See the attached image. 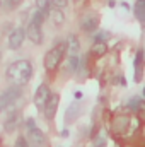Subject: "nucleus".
<instances>
[{"label":"nucleus","instance_id":"f257e3e1","mask_svg":"<svg viewBox=\"0 0 145 147\" xmlns=\"http://www.w3.org/2000/svg\"><path fill=\"white\" fill-rule=\"evenodd\" d=\"M5 77L17 87L26 86L33 77V65L29 60H15L5 70Z\"/></svg>","mask_w":145,"mask_h":147},{"label":"nucleus","instance_id":"f03ea898","mask_svg":"<svg viewBox=\"0 0 145 147\" xmlns=\"http://www.w3.org/2000/svg\"><path fill=\"white\" fill-rule=\"evenodd\" d=\"M67 53V43H56L53 48H50L44 55V69L48 72H53L60 67L63 57Z\"/></svg>","mask_w":145,"mask_h":147},{"label":"nucleus","instance_id":"7ed1b4c3","mask_svg":"<svg viewBox=\"0 0 145 147\" xmlns=\"http://www.w3.org/2000/svg\"><path fill=\"white\" fill-rule=\"evenodd\" d=\"M26 127H28V144L29 147H44L46 146V135L41 132V128H38V125L34 123L33 118H29L26 121Z\"/></svg>","mask_w":145,"mask_h":147},{"label":"nucleus","instance_id":"20e7f679","mask_svg":"<svg viewBox=\"0 0 145 147\" xmlns=\"http://www.w3.org/2000/svg\"><path fill=\"white\" fill-rule=\"evenodd\" d=\"M22 96V89L17 86H12L9 89H5L3 92H0V111L7 110L12 103H15L19 98Z\"/></svg>","mask_w":145,"mask_h":147},{"label":"nucleus","instance_id":"39448f33","mask_svg":"<svg viewBox=\"0 0 145 147\" xmlns=\"http://www.w3.org/2000/svg\"><path fill=\"white\" fill-rule=\"evenodd\" d=\"M26 39V29L24 28H15L9 34V48L10 50H19Z\"/></svg>","mask_w":145,"mask_h":147},{"label":"nucleus","instance_id":"423d86ee","mask_svg":"<svg viewBox=\"0 0 145 147\" xmlns=\"http://www.w3.org/2000/svg\"><path fill=\"white\" fill-rule=\"evenodd\" d=\"M26 38L34 43V45H41L43 43V31H41V26L36 22H29V26L26 28Z\"/></svg>","mask_w":145,"mask_h":147},{"label":"nucleus","instance_id":"0eeeda50","mask_svg":"<svg viewBox=\"0 0 145 147\" xmlns=\"http://www.w3.org/2000/svg\"><path fill=\"white\" fill-rule=\"evenodd\" d=\"M58 105H60V96L58 94H50V98H48V101L44 103V115H46V118L48 120H53L55 118V115H56V110H58Z\"/></svg>","mask_w":145,"mask_h":147},{"label":"nucleus","instance_id":"6e6552de","mask_svg":"<svg viewBox=\"0 0 145 147\" xmlns=\"http://www.w3.org/2000/svg\"><path fill=\"white\" fill-rule=\"evenodd\" d=\"M21 123H22L21 111H12V113L5 118V121H3V130H5V132H14V130H17V128L21 127Z\"/></svg>","mask_w":145,"mask_h":147},{"label":"nucleus","instance_id":"1a4fd4ad","mask_svg":"<svg viewBox=\"0 0 145 147\" xmlns=\"http://www.w3.org/2000/svg\"><path fill=\"white\" fill-rule=\"evenodd\" d=\"M50 94H51V92H50V87H48L46 84H41L36 89V92H34V105H36L38 110H43V108H44V103L48 101Z\"/></svg>","mask_w":145,"mask_h":147},{"label":"nucleus","instance_id":"9d476101","mask_svg":"<svg viewBox=\"0 0 145 147\" xmlns=\"http://www.w3.org/2000/svg\"><path fill=\"white\" fill-rule=\"evenodd\" d=\"M97 28H99V19L96 16H89L82 21V29L85 33H94Z\"/></svg>","mask_w":145,"mask_h":147},{"label":"nucleus","instance_id":"9b49d317","mask_svg":"<svg viewBox=\"0 0 145 147\" xmlns=\"http://www.w3.org/2000/svg\"><path fill=\"white\" fill-rule=\"evenodd\" d=\"M65 43H67V51L70 53V57L79 55V51H80V43H79V38L75 36V34H70Z\"/></svg>","mask_w":145,"mask_h":147},{"label":"nucleus","instance_id":"f8f14e48","mask_svg":"<svg viewBox=\"0 0 145 147\" xmlns=\"http://www.w3.org/2000/svg\"><path fill=\"white\" fill-rule=\"evenodd\" d=\"M48 16H50L51 22H53L55 26H62V24L65 22V14H63V10L51 9V10H48Z\"/></svg>","mask_w":145,"mask_h":147},{"label":"nucleus","instance_id":"ddd939ff","mask_svg":"<svg viewBox=\"0 0 145 147\" xmlns=\"http://www.w3.org/2000/svg\"><path fill=\"white\" fill-rule=\"evenodd\" d=\"M142 62H144V50H138L137 51V57H135V70H137L135 80L137 82L142 80Z\"/></svg>","mask_w":145,"mask_h":147},{"label":"nucleus","instance_id":"4468645a","mask_svg":"<svg viewBox=\"0 0 145 147\" xmlns=\"http://www.w3.org/2000/svg\"><path fill=\"white\" fill-rule=\"evenodd\" d=\"M135 16L140 22L145 21V0H137L135 3Z\"/></svg>","mask_w":145,"mask_h":147},{"label":"nucleus","instance_id":"2eb2a0df","mask_svg":"<svg viewBox=\"0 0 145 147\" xmlns=\"http://www.w3.org/2000/svg\"><path fill=\"white\" fill-rule=\"evenodd\" d=\"M22 2H24V0H2L0 3H2V7H3L7 12H12V10H15Z\"/></svg>","mask_w":145,"mask_h":147},{"label":"nucleus","instance_id":"dca6fc26","mask_svg":"<svg viewBox=\"0 0 145 147\" xmlns=\"http://www.w3.org/2000/svg\"><path fill=\"white\" fill-rule=\"evenodd\" d=\"M106 50H108L106 41H96V43H94V46H92V53H94V55H97V57L104 55V53H106Z\"/></svg>","mask_w":145,"mask_h":147},{"label":"nucleus","instance_id":"f3484780","mask_svg":"<svg viewBox=\"0 0 145 147\" xmlns=\"http://www.w3.org/2000/svg\"><path fill=\"white\" fill-rule=\"evenodd\" d=\"M79 67H80V60H79V55H73L68 58V69L72 70V72H77L79 70Z\"/></svg>","mask_w":145,"mask_h":147},{"label":"nucleus","instance_id":"a211bd4d","mask_svg":"<svg viewBox=\"0 0 145 147\" xmlns=\"http://www.w3.org/2000/svg\"><path fill=\"white\" fill-rule=\"evenodd\" d=\"M67 5H68V0H50V7H51V9L63 10Z\"/></svg>","mask_w":145,"mask_h":147},{"label":"nucleus","instance_id":"6ab92c4d","mask_svg":"<svg viewBox=\"0 0 145 147\" xmlns=\"http://www.w3.org/2000/svg\"><path fill=\"white\" fill-rule=\"evenodd\" d=\"M34 3H36L38 10H41V12H44V14L50 10V0H34Z\"/></svg>","mask_w":145,"mask_h":147},{"label":"nucleus","instance_id":"aec40b11","mask_svg":"<svg viewBox=\"0 0 145 147\" xmlns=\"http://www.w3.org/2000/svg\"><path fill=\"white\" fill-rule=\"evenodd\" d=\"M44 17H46V14L36 9V10H34V14H33V22H36V24H39V26H41V24L44 22Z\"/></svg>","mask_w":145,"mask_h":147},{"label":"nucleus","instance_id":"412c9836","mask_svg":"<svg viewBox=\"0 0 145 147\" xmlns=\"http://www.w3.org/2000/svg\"><path fill=\"white\" fill-rule=\"evenodd\" d=\"M128 108L133 110V111H138L140 108H142V99H140V98H133V99H130Z\"/></svg>","mask_w":145,"mask_h":147},{"label":"nucleus","instance_id":"4be33fe9","mask_svg":"<svg viewBox=\"0 0 145 147\" xmlns=\"http://www.w3.org/2000/svg\"><path fill=\"white\" fill-rule=\"evenodd\" d=\"M104 144H106V134H104V132H99V135H97V139L94 140L92 147H104Z\"/></svg>","mask_w":145,"mask_h":147},{"label":"nucleus","instance_id":"5701e85b","mask_svg":"<svg viewBox=\"0 0 145 147\" xmlns=\"http://www.w3.org/2000/svg\"><path fill=\"white\" fill-rule=\"evenodd\" d=\"M14 147H29V144H28V140H26V137H17V140H15V146Z\"/></svg>","mask_w":145,"mask_h":147},{"label":"nucleus","instance_id":"b1692460","mask_svg":"<svg viewBox=\"0 0 145 147\" xmlns=\"http://www.w3.org/2000/svg\"><path fill=\"white\" fill-rule=\"evenodd\" d=\"M108 38H109V33H106V31H103L101 34H97V36H96V41H106Z\"/></svg>","mask_w":145,"mask_h":147},{"label":"nucleus","instance_id":"393cba45","mask_svg":"<svg viewBox=\"0 0 145 147\" xmlns=\"http://www.w3.org/2000/svg\"><path fill=\"white\" fill-rule=\"evenodd\" d=\"M73 98H75V99H80V98H82V92H79V91H77V92L73 94Z\"/></svg>","mask_w":145,"mask_h":147},{"label":"nucleus","instance_id":"a878e982","mask_svg":"<svg viewBox=\"0 0 145 147\" xmlns=\"http://www.w3.org/2000/svg\"><path fill=\"white\" fill-rule=\"evenodd\" d=\"M60 134H62V135H63V137H67V135H68V130H62V132H60Z\"/></svg>","mask_w":145,"mask_h":147},{"label":"nucleus","instance_id":"bb28decb","mask_svg":"<svg viewBox=\"0 0 145 147\" xmlns=\"http://www.w3.org/2000/svg\"><path fill=\"white\" fill-rule=\"evenodd\" d=\"M0 9H2V3H0Z\"/></svg>","mask_w":145,"mask_h":147}]
</instances>
